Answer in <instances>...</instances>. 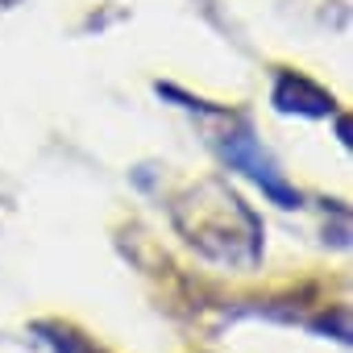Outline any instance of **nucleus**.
<instances>
[{"label":"nucleus","mask_w":353,"mask_h":353,"mask_svg":"<svg viewBox=\"0 0 353 353\" xmlns=\"http://www.w3.org/2000/svg\"><path fill=\"white\" fill-rule=\"evenodd\" d=\"M174 229L192 250L221 266H258L262 262V221L258 212L229 192L221 179H204L170 208Z\"/></svg>","instance_id":"f257e3e1"},{"label":"nucleus","mask_w":353,"mask_h":353,"mask_svg":"<svg viewBox=\"0 0 353 353\" xmlns=\"http://www.w3.org/2000/svg\"><path fill=\"white\" fill-rule=\"evenodd\" d=\"M216 150H221V158H225L233 170H241L250 183L262 188V196H266L270 204H279V208H299V204H303V196L287 183V174H283L279 162L262 150V141L254 137V129H250L245 121L233 125V129L216 141Z\"/></svg>","instance_id":"f03ea898"},{"label":"nucleus","mask_w":353,"mask_h":353,"mask_svg":"<svg viewBox=\"0 0 353 353\" xmlns=\"http://www.w3.org/2000/svg\"><path fill=\"white\" fill-rule=\"evenodd\" d=\"M270 104H274V112H283V117H312V121L336 117V96L324 92L316 79H307V75H299V71H279V75H274Z\"/></svg>","instance_id":"7ed1b4c3"},{"label":"nucleus","mask_w":353,"mask_h":353,"mask_svg":"<svg viewBox=\"0 0 353 353\" xmlns=\"http://www.w3.org/2000/svg\"><path fill=\"white\" fill-rule=\"evenodd\" d=\"M30 336L42 341L50 353H104L88 332H79V328L67 324V320H34V324H30Z\"/></svg>","instance_id":"20e7f679"},{"label":"nucleus","mask_w":353,"mask_h":353,"mask_svg":"<svg viewBox=\"0 0 353 353\" xmlns=\"http://www.w3.org/2000/svg\"><path fill=\"white\" fill-rule=\"evenodd\" d=\"M307 328H312V332H320V336H332L336 345H349V307H345V303H332L328 312L312 316V320H307Z\"/></svg>","instance_id":"39448f33"},{"label":"nucleus","mask_w":353,"mask_h":353,"mask_svg":"<svg viewBox=\"0 0 353 353\" xmlns=\"http://www.w3.org/2000/svg\"><path fill=\"white\" fill-rule=\"evenodd\" d=\"M336 137H341V145H349V121L336 112Z\"/></svg>","instance_id":"423d86ee"}]
</instances>
